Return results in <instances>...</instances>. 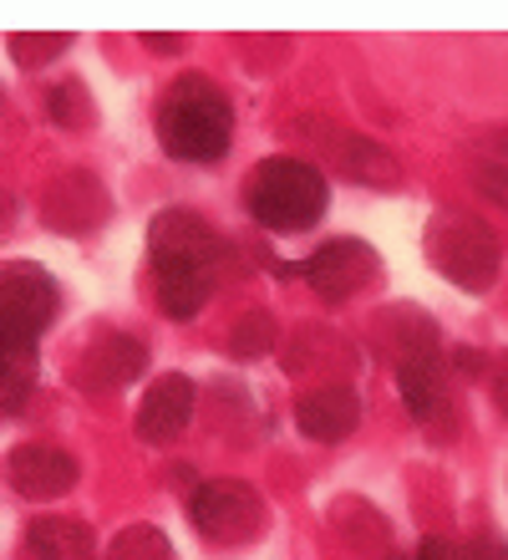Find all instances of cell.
Returning <instances> with one entry per match:
<instances>
[{
	"instance_id": "1",
	"label": "cell",
	"mask_w": 508,
	"mask_h": 560,
	"mask_svg": "<svg viewBox=\"0 0 508 560\" xmlns=\"http://www.w3.org/2000/svg\"><path fill=\"white\" fill-rule=\"evenodd\" d=\"M163 148L184 163H214L234 143V107L229 97L203 82V77H178L158 107Z\"/></svg>"
},
{
	"instance_id": "2",
	"label": "cell",
	"mask_w": 508,
	"mask_h": 560,
	"mask_svg": "<svg viewBox=\"0 0 508 560\" xmlns=\"http://www.w3.org/2000/svg\"><path fill=\"white\" fill-rule=\"evenodd\" d=\"M245 209L255 224L275 230V235H295L326 220L331 209V184L316 163L305 159H264L255 174L245 178Z\"/></svg>"
},
{
	"instance_id": "3",
	"label": "cell",
	"mask_w": 508,
	"mask_h": 560,
	"mask_svg": "<svg viewBox=\"0 0 508 560\" xmlns=\"http://www.w3.org/2000/svg\"><path fill=\"white\" fill-rule=\"evenodd\" d=\"M427 260L458 285V291H488L504 266V250L488 224H479L463 209H442L427 224Z\"/></svg>"
},
{
	"instance_id": "4",
	"label": "cell",
	"mask_w": 508,
	"mask_h": 560,
	"mask_svg": "<svg viewBox=\"0 0 508 560\" xmlns=\"http://www.w3.org/2000/svg\"><path fill=\"white\" fill-rule=\"evenodd\" d=\"M189 520L209 546H249L264 530V500L245 479H203L189 494Z\"/></svg>"
},
{
	"instance_id": "5",
	"label": "cell",
	"mask_w": 508,
	"mask_h": 560,
	"mask_svg": "<svg viewBox=\"0 0 508 560\" xmlns=\"http://www.w3.org/2000/svg\"><path fill=\"white\" fill-rule=\"evenodd\" d=\"M57 306H61V291L57 280L46 276V266H36V260L0 266V331L5 337L36 347V337L57 322Z\"/></svg>"
},
{
	"instance_id": "6",
	"label": "cell",
	"mask_w": 508,
	"mask_h": 560,
	"mask_svg": "<svg viewBox=\"0 0 508 560\" xmlns=\"http://www.w3.org/2000/svg\"><path fill=\"white\" fill-rule=\"evenodd\" d=\"M295 270L310 280V291H316L320 301L341 306V301H351L356 291L371 285V276H377V250L362 245V240H331V245H320V250L310 255V260H300Z\"/></svg>"
},
{
	"instance_id": "7",
	"label": "cell",
	"mask_w": 508,
	"mask_h": 560,
	"mask_svg": "<svg viewBox=\"0 0 508 560\" xmlns=\"http://www.w3.org/2000/svg\"><path fill=\"white\" fill-rule=\"evenodd\" d=\"M143 368H147V347L138 337H128V331H97L76 352L72 377L87 393H113V387H128Z\"/></svg>"
},
{
	"instance_id": "8",
	"label": "cell",
	"mask_w": 508,
	"mask_h": 560,
	"mask_svg": "<svg viewBox=\"0 0 508 560\" xmlns=\"http://www.w3.org/2000/svg\"><path fill=\"white\" fill-rule=\"evenodd\" d=\"M76 458L57 443H21L5 454V479L21 500H61L76 485Z\"/></svg>"
},
{
	"instance_id": "9",
	"label": "cell",
	"mask_w": 508,
	"mask_h": 560,
	"mask_svg": "<svg viewBox=\"0 0 508 560\" xmlns=\"http://www.w3.org/2000/svg\"><path fill=\"white\" fill-rule=\"evenodd\" d=\"M193 398H199V393H193V377H184V372H163V377H153V387H147L143 402H138V418H132L138 439L143 443H174L193 418Z\"/></svg>"
},
{
	"instance_id": "10",
	"label": "cell",
	"mask_w": 508,
	"mask_h": 560,
	"mask_svg": "<svg viewBox=\"0 0 508 560\" xmlns=\"http://www.w3.org/2000/svg\"><path fill=\"white\" fill-rule=\"evenodd\" d=\"M397 383H402L406 413L417 418L422 428L448 433L452 428V387H448V372H442L437 352H417V357H406V362H397Z\"/></svg>"
},
{
	"instance_id": "11",
	"label": "cell",
	"mask_w": 508,
	"mask_h": 560,
	"mask_svg": "<svg viewBox=\"0 0 508 560\" xmlns=\"http://www.w3.org/2000/svg\"><path fill=\"white\" fill-rule=\"evenodd\" d=\"M107 209H113V199H107V189H102L97 174H61L51 189H46V224L51 230H67V235H87V230H97L102 220H107Z\"/></svg>"
},
{
	"instance_id": "12",
	"label": "cell",
	"mask_w": 508,
	"mask_h": 560,
	"mask_svg": "<svg viewBox=\"0 0 508 560\" xmlns=\"http://www.w3.org/2000/svg\"><path fill=\"white\" fill-rule=\"evenodd\" d=\"M147 250L153 260H193V266H214L218 260V235L214 224L193 214V209H163L147 224Z\"/></svg>"
},
{
	"instance_id": "13",
	"label": "cell",
	"mask_w": 508,
	"mask_h": 560,
	"mask_svg": "<svg viewBox=\"0 0 508 560\" xmlns=\"http://www.w3.org/2000/svg\"><path fill=\"white\" fill-rule=\"evenodd\" d=\"M356 423H362V398H356V387H346V383L310 387V393L295 402V428L316 443H341Z\"/></svg>"
},
{
	"instance_id": "14",
	"label": "cell",
	"mask_w": 508,
	"mask_h": 560,
	"mask_svg": "<svg viewBox=\"0 0 508 560\" xmlns=\"http://www.w3.org/2000/svg\"><path fill=\"white\" fill-rule=\"evenodd\" d=\"M158 276V306L174 322H193L203 301L214 295V266H193V260H153Z\"/></svg>"
},
{
	"instance_id": "15",
	"label": "cell",
	"mask_w": 508,
	"mask_h": 560,
	"mask_svg": "<svg viewBox=\"0 0 508 560\" xmlns=\"http://www.w3.org/2000/svg\"><path fill=\"white\" fill-rule=\"evenodd\" d=\"M26 550L36 560H97V535H92L87 520L42 515V520H31Z\"/></svg>"
},
{
	"instance_id": "16",
	"label": "cell",
	"mask_w": 508,
	"mask_h": 560,
	"mask_svg": "<svg viewBox=\"0 0 508 560\" xmlns=\"http://www.w3.org/2000/svg\"><path fill=\"white\" fill-rule=\"evenodd\" d=\"M31 387H36V347H21V352L0 357V423L26 408Z\"/></svg>"
},
{
	"instance_id": "17",
	"label": "cell",
	"mask_w": 508,
	"mask_h": 560,
	"mask_svg": "<svg viewBox=\"0 0 508 560\" xmlns=\"http://www.w3.org/2000/svg\"><path fill=\"white\" fill-rule=\"evenodd\" d=\"M61 51H72V31H21V36H11V61L26 72L51 67Z\"/></svg>"
},
{
	"instance_id": "18",
	"label": "cell",
	"mask_w": 508,
	"mask_h": 560,
	"mask_svg": "<svg viewBox=\"0 0 508 560\" xmlns=\"http://www.w3.org/2000/svg\"><path fill=\"white\" fill-rule=\"evenodd\" d=\"M346 153H341V163H346L351 178H362V184H397V159L387 153L381 143H366V138H346Z\"/></svg>"
},
{
	"instance_id": "19",
	"label": "cell",
	"mask_w": 508,
	"mask_h": 560,
	"mask_svg": "<svg viewBox=\"0 0 508 560\" xmlns=\"http://www.w3.org/2000/svg\"><path fill=\"white\" fill-rule=\"evenodd\" d=\"M107 560H174V546L158 525H128V530L113 535Z\"/></svg>"
},
{
	"instance_id": "20",
	"label": "cell",
	"mask_w": 508,
	"mask_h": 560,
	"mask_svg": "<svg viewBox=\"0 0 508 560\" xmlns=\"http://www.w3.org/2000/svg\"><path fill=\"white\" fill-rule=\"evenodd\" d=\"M46 107H51V122H57V128H87L92 122V97L82 82H61V88L46 97Z\"/></svg>"
},
{
	"instance_id": "21",
	"label": "cell",
	"mask_w": 508,
	"mask_h": 560,
	"mask_svg": "<svg viewBox=\"0 0 508 560\" xmlns=\"http://www.w3.org/2000/svg\"><path fill=\"white\" fill-rule=\"evenodd\" d=\"M270 341H275V322H270V316H264V311H249L245 316V326H239V331H234L229 337V347H234V357H264L270 352Z\"/></svg>"
},
{
	"instance_id": "22",
	"label": "cell",
	"mask_w": 508,
	"mask_h": 560,
	"mask_svg": "<svg viewBox=\"0 0 508 560\" xmlns=\"http://www.w3.org/2000/svg\"><path fill=\"white\" fill-rule=\"evenodd\" d=\"M479 184L488 189V199H498V205L508 209V168H498V163H483V168H479Z\"/></svg>"
},
{
	"instance_id": "23",
	"label": "cell",
	"mask_w": 508,
	"mask_h": 560,
	"mask_svg": "<svg viewBox=\"0 0 508 560\" xmlns=\"http://www.w3.org/2000/svg\"><path fill=\"white\" fill-rule=\"evenodd\" d=\"M463 560H508V546L498 540V535H479V540L468 546Z\"/></svg>"
},
{
	"instance_id": "24",
	"label": "cell",
	"mask_w": 508,
	"mask_h": 560,
	"mask_svg": "<svg viewBox=\"0 0 508 560\" xmlns=\"http://www.w3.org/2000/svg\"><path fill=\"white\" fill-rule=\"evenodd\" d=\"M412 560H463V556H458V546H448V540H422Z\"/></svg>"
},
{
	"instance_id": "25",
	"label": "cell",
	"mask_w": 508,
	"mask_h": 560,
	"mask_svg": "<svg viewBox=\"0 0 508 560\" xmlns=\"http://www.w3.org/2000/svg\"><path fill=\"white\" fill-rule=\"evenodd\" d=\"M494 398H498V413L508 418V352L494 362Z\"/></svg>"
},
{
	"instance_id": "26",
	"label": "cell",
	"mask_w": 508,
	"mask_h": 560,
	"mask_svg": "<svg viewBox=\"0 0 508 560\" xmlns=\"http://www.w3.org/2000/svg\"><path fill=\"white\" fill-rule=\"evenodd\" d=\"M143 42L153 46V51H178V46H184V42H178V36H153V31H147Z\"/></svg>"
},
{
	"instance_id": "27",
	"label": "cell",
	"mask_w": 508,
	"mask_h": 560,
	"mask_svg": "<svg viewBox=\"0 0 508 560\" xmlns=\"http://www.w3.org/2000/svg\"><path fill=\"white\" fill-rule=\"evenodd\" d=\"M11 214H15V205L5 199V194H0V235H5V224H11Z\"/></svg>"
}]
</instances>
